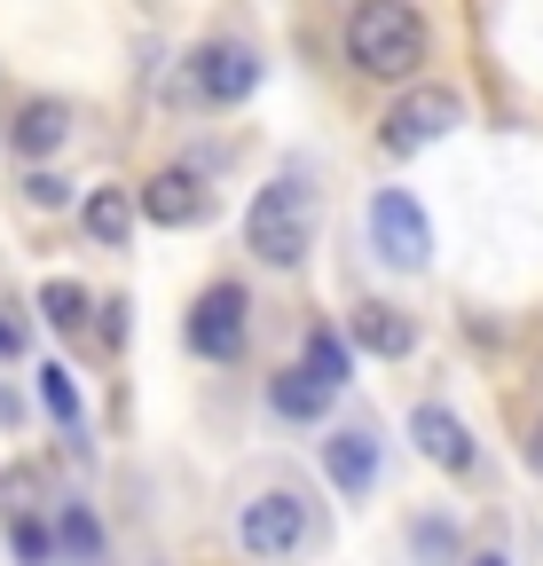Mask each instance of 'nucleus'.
I'll list each match as a JSON object with an SVG mask.
<instances>
[{"label":"nucleus","mask_w":543,"mask_h":566,"mask_svg":"<svg viewBox=\"0 0 543 566\" xmlns=\"http://www.w3.org/2000/svg\"><path fill=\"white\" fill-rule=\"evenodd\" d=\"M347 55L370 71V80H410L426 63V17L410 0H363L347 17Z\"/></svg>","instance_id":"nucleus-1"},{"label":"nucleus","mask_w":543,"mask_h":566,"mask_svg":"<svg viewBox=\"0 0 543 566\" xmlns=\"http://www.w3.org/2000/svg\"><path fill=\"white\" fill-rule=\"evenodd\" d=\"M244 244H252V260H268V268H292V260L315 244V189H307L300 174L268 181V189L252 197V212H244Z\"/></svg>","instance_id":"nucleus-2"},{"label":"nucleus","mask_w":543,"mask_h":566,"mask_svg":"<svg viewBox=\"0 0 543 566\" xmlns=\"http://www.w3.org/2000/svg\"><path fill=\"white\" fill-rule=\"evenodd\" d=\"M307 535H315V520H307V495H300V488H260L252 504L237 512V543H244V558H260V566H284Z\"/></svg>","instance_id":"nucleus-3"},{"label":"nucleus","mask_w":543,"mask_h":566,"mask_svg":"<svg viewBox=\"0 0 543 566\" xmlns=\"http://www.w3.org/2000/svg\"><path fill=\"white\" fill-rule=\"evenodd\" d=\"M370 244H378L386 268H426V260H434V229H426V212H418L410 189H378V205H370Z\"/></svg>","instance_id":"nucleus-4"},{"label":"nucleus","mask_w":543,"mask_h":566,"mask_svg":"<svg viewBox=\"0 0 543 566\" xmlns=\"http://www.w3.org/2000/svg\"><path fill=\"white\" fill-rule=\"evenodd\" d=\"M464 118V103L449 95V87H410L394 111H386V126H378V142L394 158H410V150H426V142H441L449 126Z\"/></svg>","instance_id":"nucleus-5"},{"label":"nucleus","mask_w":543,"mask_h":566,"mask_svg":"<svg viewBox=\"0 0 543 566\" xmlns=\"http://www.w3.org/2000/svg\"><path fill=\"white\" fill-rule=\"evenodd\" d=\"M260 87V55L244 40H206L189 55V95L197 103H244Z\"/></svg>","instance_id":"nucleus-6"},{"label":"nucleus","mask_w":543,"mask_h":566,"mask_svg":"<svg viewBox=\"0 0 543 566\" xmlns=\"http://www.w3.org/2000/svg\"><path fill=\"white\" fill-rule=\"evenodd\" d=\"M244 315H252L244 283H213V292L189 307V346L206 354V363H237L244 354Z\"/></svg>","instance_id":"nucleus-7"},{"label":"nucleus","mask_w":543,"mask_h":566,"mask_svg":"<svg viewBox=\"0 0 543 566\" xmlns=\"http://www.w3.org/2000/svg\"><path fill=\"white\" fill-rule=\"evenodd\" d=\"M134 197H143V221H158V229H197V221H206V181H197L189 166L150 174Z\"/></svg>","instance_id":"nucleus-8"},{"label":"nucleus","mask_w":543,"mask_h":566,"mask_svg":"<svg viewBox=\"0 0 543 566\" xmlns=\"http://www.w3.org/2000/svg\"><path fill=\"white\" fill-rule=\"evenodd\" d=\"M410 441L441 464V472H472V433L441 409V401H426V409H410Z\"/></svg>","instance_id":"nucleus-9"},{"label":"nucleus","mask_w":543,"mask_h":566,"mask_svg":"<svg viewBox=\"0 0 543 566\" xmlns=\"http://www.w3.org/2000/svg\"><path fill=\"white\" fill-rule=\"evenodd\" d=\"M355 346H370V354H386V363H401V354L418 346V323L401 315V307H386V300H370V307H355Z\"/></svg>","instance_id":"nucleus-10"},{"label":"nucleus","mask_w":543,"mask_h":566,"mask_svg":"<svg viewBox=\"0 0 543 566\" xmlns=\"http://www.w3.org/2000/svg\"><path fill=\"white\" fill-rule=\"evenodd\" d=\"M323 472H331V488L363 495V488L378 480V441H370V433H331V441H323Z\"/></svg>","instance_id":"nucleus-11"},{"label":"nucleus","mask_w":543,"mask_h":566,"mask_svg":"<svg viewBox=\"0 0 543 566\" xmlns=\"http://www.w3.org/2000/svg\"><path fill=\"white\" fill-rule=\"evenodd\" d=\"M17 150L24 158H48V150H63V134H72V103H55V95H40V103H24L17 111Z\"/></svg>","instance_id":"nucleus-12"},{"label":"nucleus","mask_w":543,"mask_h":566,"mask_svg":"<svg viewBox=\"0 0 543 566\" xmlns=\"http://www.w3.org/2000/svg\"><path fill=\"white\" fill-rule=\"evenodd\" d=\"M80 221H87V237H95L103 252H118V244L134 237V221H143V197H126V189H95Z\"/></svg>","instance_id":"nucleus-13"},{"label":"nucleus","mask_w":543,"mask_h":566,"mask_svg":"<svg viewBox=\"0 0 543 566\" xmlns=\"http://www.w3.org/2000/svg\"><path fill=\"white\" fill-rule=\"evenodd\" d=\"M331 394H338V386H323V378L300 363V370H284L276 386H268V409L292 417V424H307V417H323V409H331Z\"/></svg>","instance_id":"nucleus-14"},{"label":"nucleus","mask_w":543,"mask_h":566,"mask_svg":"<svg viewBox=\"0 0 543 566\" xmlns=\"http://www.w3.org/2000/svg\"><path fill=\"white\" fill-rule=\"evenodd\" d=\"M307 370H315L323 386H347V378H355V346L338 338V331H315V338H307Z\"/></svg>","instance_id":"nucleus-15"},{"label":"nucleus","mask_w":543,"mask_h":566,"mask_svg":"<svg viewBox=\"0 0 543 566\" xmlns=\"http://www.w3.org/2000/svg\"><path fill=\"white\" fill-rule=\"evenodd\" d=\"M40 315H48L63 338H80V331H87V292H80V283H48V292H40Z\"/></svg>","instance_id":"nucleus-16"},{"label":"nucleus","mask_w":543,"mask_h":566,"mask_svg":"<svg viewBox=\"0 0 543 566\" xmlns=\"http://www.w3.org/2000/svg\"><path fill=\"white\" fill-rule=\"evenodd\" d=\"M32 378H40V401H48L63 424H80V386H72V370H63V363H40Z\"/></svg>","instance_id":"nucleus-17"},{"label":"nucleus","mask_w":543,"mask_h":566,"mask_svg":"<svg viewBox=\"0 0 543 566\" xmlns=\"http://www.w3.org/2000/svg\"><path fill=\"white\" fill-rule=\"evenodd\" d=\"M55 535H63V551H72V558H95V551H103V527H95V512H80V504H63Z\"/></svg>","instance_id":"nucleus-18"},{"label":"nucleus","mask_w":543,"mask_h":566,"mask_svg":"<svg viewBox=\"0 0 543 566\" xmlns=\"http://www.w3.org/2000/svg\"><path fill=\"white\" fill-rule=\"evenodd\" d=\"M9 543H17V566H48L63 535H48L40 520H17V527H9Z\"/></svg>","instance_id":"nucleus-19"},{"label":"nucleus","mask_w":543,"mask_h":566,"mask_svg":"<svg viewBox=\"0 0 543 566\" xmlns=\"http://www.w3.org/2000/svg\"><path fill=\"white\" fill-rule=\"evenodd\" d=\"M418 551H426L434 566H449V558H457V535H449V520H441V512H434V520H418Z\"/></svg>","instance_id":"nucleus-20"},{"label":"nucleus","mask_w":543,"mask_h":566,"mask_svg":"<svg viewBox=\"0 0 543 566\" xmlns=\"http://www.w3.org/2000/svg\"><path fill=\"white\" fill-rule=\"evenodd\" d=\"M63 197H72V189H63L55 174H32V181H24V205H40V212H55Z\"/></svg>","instance_id":"nucleus-21"},{"label":"nucleus","mask_w":543,"mask_h":566,"mask_svg":"<svg viewBox=\"0 0 543 566\" xmlns=\"http://www.w3.org/2000/svg\"><path fill=\"white\" fill-rule=\"evenodd\" d=\"M528 464H535V472H543V417H535V424H528Z\"/></svg>","instance_id":"nucleus-22"},{"label":"nucleus","mask_w":543,"mask_h":566,"mask_svg":"<svg viewBox=\"0 0 543 566\" xmlns=\"http://www.w3.org/2000/svg\"><path fill=\"white\" fill-rule=\"evenodd\" d=\"M17 346H24V331H17V323H0V354H17Z\"/></svg>","instance_id":"nucleus-23"},{"label":"nucleus","mask_w":543,"mask_h":566,"mask_svg":"<svg viewBox=\"0 0 543 566\" xmlns=\"http://www.w3.org/2000/svg\"><path fill=\"white\" fill-rule=\"evenodd\" d=\"M472 566H512V558H497V551H481V558H472Z\"/></svg>","instance_id":"nucleus-24"}]
</instances>
